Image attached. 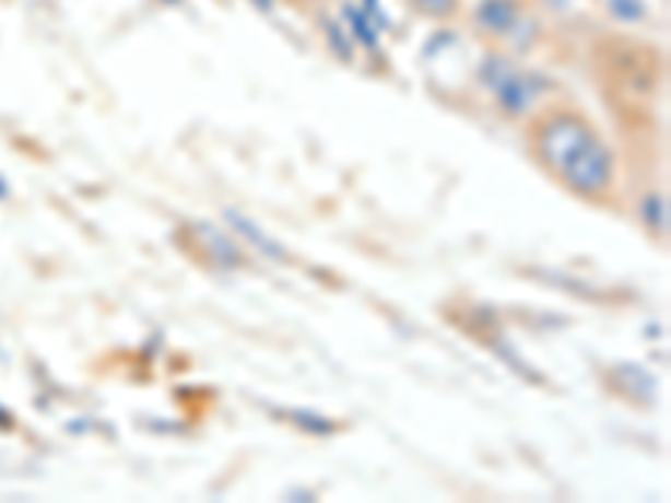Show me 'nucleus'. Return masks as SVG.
Returning <instances> with one entry per match:
<instances>
[{"label": "nucleus", "mask_w": 671, "mask_h": 503, "mask_svg": "<svg viewBox=\"0 0 671 503\" xmlns=\"http://www.w3.org/2000/svg\"><path fill=\"white\" fill-rule=\"evenodd\" d=\"M413 8L429 14V17H450L454 8H457V0H413Z\"/></svg>", "instance_id": "obj_10"}, {"label": "nucleus", "mask_w": 671, "mask_h": 503, "mask_svg": "<svg viewBox=\"0 0 671 503\" xmlns=\"http://www.w3.org/2000/svg\"><path fill=\"white\" fill-rule=\"evenodd\" d=\"M481 81L494 91L497 105L507 115H523L541 97V91L548 87L544 78L514 68L507 58H487L484 68H481Z\"/></svg>", "instance_id": "obj_1"}, {"label": "nucleus", "mask_w": 671, "mask_h": 503, "mask_svg": "<svg viewBox=\"0 0 671 503\" xmlns=\"http://www.w3.org/2000/svg\"><path fill=\"white\" fill-rule=\"evenodd\" d=\"M363 11H366V17L376 24V31H382V27H390V17L382 14V8H379V0H363Z\"/></svg>", "instance_id": "obj_12"}, {"label": "nucleus", "mask_w": 671, "mask_h": 503, "mask_svg": "<svg viewBox=\"0 0 671 503\" xmlns=\"http://www.w3.org/2000/svg\"><path fill=\"white\" fill-rule=\"evenodd\" d=\"M290 417H296L299 426L316 430V433H329V430H332V420H322V417H316V413H303V410H296V413H290Z\"/></svg>", "instance_id": "obj_11"}, {"label": "nucleus", "mask_w": 671, "mask_h": 503, "mask_svg": "<svg viewBox=\"0 0 671 503\" xmlns=\"http://www.w3.org/2000/svg\"><path fill=\"white\" fill-rule=\"evenodd\" d=\"M11 195V185H8V178L4 175H0V201H4Z\"/></svg>", "instance_id": "obj_14"}, {"label": "nucleus", "mask_w": 671, "mask_h": 503, "mask_svg": "<svg viewBox=\"0 0 671 503\" xmlns=\"http://www.w3.org/2000/svg\"><path fill=\"white\" fill-rule=\"evenodd\" d=\"M202 235L209 238V245H212V252H215V259H219L222 266H235V262H238V252H235V245L228 242V235L215 232L212 225H205Z\"/></svg>", "instance_id": "obj_8"}, {"label": "nucleus", "mask_w": 671, "mask_h": 503, "mask_svg": "<svg viewBox=\"0 0 671 503\" xmlns=\"http://www.w3.org/2000/svg\"><path fill=\"white\" fill-rule=\"evenodd\" d=\"M346 24L353 27V34H356V40L360 44H366V47H376V40H379V31H376V24L366 17V11L363 8H356V4H346Z\"/></svg>", "instance_id": "obj_6"}, {"label": "nucleus", "mask_w": 671, "mask_h": 503, "mask_svg": "<svg viewBox=\"0 0 671 503\" xmlns=\"http://www.w3.org/2000/svg\"><path fill=\"white\" fill-rule=\"evenodd\" d=\"M611 175H614V159L598 134L561 172V178L578 195H601L611 185Z\"/></svg>", "instance_id": "obj_3"}, {"label": "nucleus", "mask_w": 671, "mask_h": 503, "mask_svg": "<svg viewBox=\"0 0 671 503\" xmlns=\"http://www.w3.org/2000/svg\"><path fill=\"white\" fill-rule=\"evenodd\" d=\"M641 219L651 232H668V201L661 195H648L645 206H641Z\"/></svg>", "instance_id": "obj_7"}, {"label": "nucleus", "mask_w": 671, "mask_h": 503, "mask_svg": "<svg viewBox=\"0 0 671 503\" xmlns=\"http://www.w3.org/2000/svg\"><path fill=\"white\" fill-rule=\"evenodd\" d=\"M611 14L617 21H641L645 4H641V0H611Z\"/></svg>", "instance_id": "obj_9"}, {"label": "nucleus", "mask_w": 671, "mask_h": 503, "mask_svg": "<svg viewBox=\"0 0 671 503\" xmlns=\"http://www.w3.org/2000/svg\"><path fill=\"white\" fill-rule=\"evenodd\" d=\"M520 24V8L514 0H484L476 8V27L487 34H510Z\"/></svg>", "instance_id": "obj_4"}, {"label": "nucleus", "mask_w": 671, "mask_h": 503, "mask_svg": "<svg viewBox=\"0 0 671 503\" xmlns=\"http://www.w3.org/2000/svg\"><path fill=\"white\" fill-rule=\"evenodd\" d=\"M329 40H332V47H340V58H343V61H350V55H353V50L346 47L343 34H340V31H336V27H329Z\"/></svg>", "instance_id": "obj_13"}, {"label": "nucleus", "mask_w": 671, "mask_h": 503, "mask_svg": "<svg viewBox=\"0 0 671 503\" xmlns=\"http://www.w3.org/2000/svg\"><path fill=\"white\" fill-rule=\"evenodd\" d=\"M225 222L238 232V235H243V238H249L259 252H262V256H269V259H285V248L275 242V238H269L252 219H246L243 212H225Z\"/></svg>", "instance_id": "obj_5"}, {"label": "nucleus", "mask_w": 671, "mask_h": 503, "mask_svg": "<svg viewBox=\"0 0 671 503\" xmlns=\"http://www.w3.org/2000/svg\"><path fill=\"white\" fill-rule=\"evenodd\" d=\"M595 138V131L581 121V118H574V115H557L551 118L541 134H538V151H541V159L548 168H554L557 175L564 172V165L578 155V151Z\"/></svg>", "instance_id": "obj_2"}]
</instances>
